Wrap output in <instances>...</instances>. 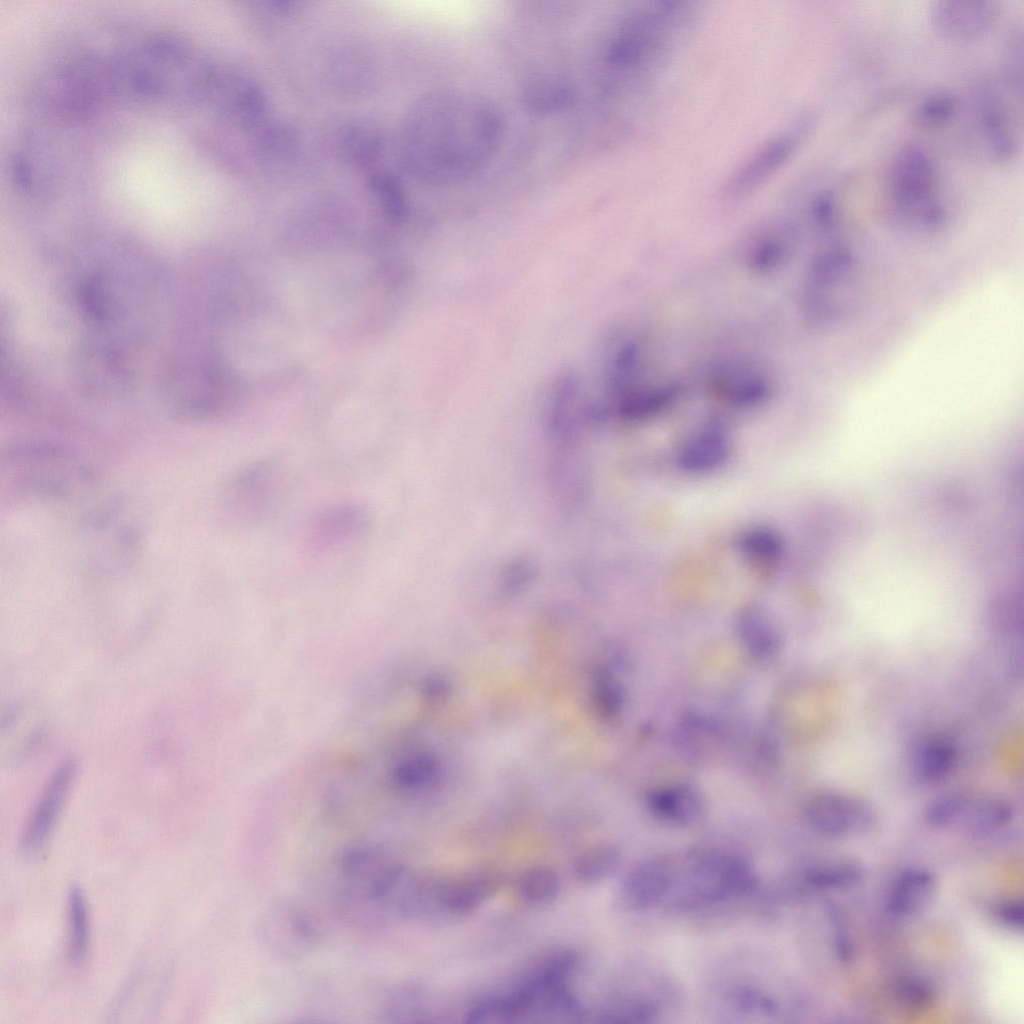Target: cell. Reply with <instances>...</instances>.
<instances>
[{"label": "cell", "instance_id": "obj_1", "mask_svg": "<svg viewBox=\"0 0 1024 1024\" xmlns=\"http://www.w3.org/2000/svg\"><path fill=\"white\" fill-rule=\"evenodd\" d=\"M501 133L500 114L485 98L460 90L431 92L405 118L402 158L428 184H459L486 166Z\"/></svg>", "mask_w": 1024, "mask_h": 1024}, {"label": "cell", "instance_id": "obj_2", "mask_svg": "<svg viewBox=\"0 0 1024 1024\" xmlns=\"http://www.w3.org/2000/svg\"><path fill=\"white\" fill-rule=\"evenodd\" d=\"M756 882L755 871L744 857L718 849H694L671 858L666 899L677 909H694L741 896Z\"/></svg>", "mask_w": 1024, "mask_h": 1024}, {"label": "cell", "instance_id": "obj_3", "mask_svg": "<svg viewBox=\"0 0 1024 1024\" xmlns=\"http://www.w3.org/2000/svg\"><path fill=\"white\" fill-rule=\"evenodd\" d=\"M8 486L37 496H67L85 485L90 471L67 444L22 440L9 444L1 457Z\"/></svg>", "mask_w": 1024, "mask_h": 1024}, {"label": "cell", "instance_id": "obj_4", "mask_svg": "<svg viewBox=\"0 0 1024 1024\" xmlns=\"http://www.w3.org/2000/svg\"><path fill=\"white\" fill-rule=\"evenodd\" d=\"M893 208L924 227L944 219L937 169L930 153L918 144L904 146L895 156L888 178Z\"/></svg>", "mask_w": 1024, "mask_h": 1024}, {"label": "cell", "instance_id": "obj_5", "mask_svg": "<svg viewBox=\"0 0 1024 1024\" xmlns=\"http://www.w3.org/2000/svg\"><path fill=\"white\" fill-rule=\"evenodd\" d=\"M257 937L271 954L282 959H298L311 952L318 942V929L307 911L289 899H277L259 914Z\"/></svg>", "mask_w": 1024, "mask_h": 1024}, {"label": "cell", "instance_id": "obj_6", "mask_svg": "<svg viewBox=\"0 0 1024 1024\" xmlns=\"http://www.w3.org/2000/svg\"><path fill=\"white\" fill-rule=\"evenodd\" d=\"M281 483L279 465L270 459L251 462L226 483L224 510L241 524H254L271 510Z\"/></svg>", "mask_w": 1024, "mask_h": 1024}, {"label": "cell", "instance_id": "obj_7", "mask_svg": "<svg viewBox=\"0 0 1024 1024\" xmlns=\"http://www.w3.org/2000/svg\"><path fill=\"white\" fill-rule=\"evenodd\" d=\"M805 817L816 833L834 839L867 833L878 822L877 812L869 802L838 792H821L811 797Z\"/></svg>", "mask_w": 1024, "mask_h": 1024}, {"label": "cell", "instance_id": "obj_8", "mask_svg": "<svg viewBox=\"0 0 1024 1024\" xmlns=\"http://www.w3.org/2000/svg\"><path fill=\"white\" fill-rule=\"evenodd\" d=\"M811 126L810 118H801L754 152L729 178L727 197L745 196L763 184L793 156Z\"/></svg>", "mask_w": 1024, "mask_h": 1024}, {"label": "cell", "instance_id": "obj_9", "mask_svg": "<svg viewBox=\"0 0 1024 1024\" xmlns=\"http://www.w3.org/2000/svg\"><path fill=\"white\" fill-rule=\"evenodd\" d=\"M999 5L994 1H936L930 8V21L943 38L955 42L975 41L988 34L998 20Z\"/></svg>", "mask_w": 1024, "mask_h": 1024}, {"label": "cell", "instance_id": "obj_10", "mask_svg": "<svg viewBox=\"0 0 1024 1024\" xmlns=\"http://www.w3.org/2000/svg\"><path fill=\"white\" fill-rule=\"evenodd\" d=\"M77 765L65 760L48 780L22 836V847L28 853L41 849L51 834L73 786Z\"/></svg>", "mask_w": 1024, "mask_h": 1024}, {"label": "cell", "instance_id": "obj_11", "mask_svg": "<svg viewBox=\"0 0 1024 1024\" xmlns=\"http://www.w3.org/2000/svg\"><path fill=\"white\" fill-rule=\"evenodd\" d=\"M974 106L976 129L986 151L997 161L1012 160L1018 150V141L999 91L990 85L980 87Z\"/></svg>", "mask_w": 1024, "mask_h": 1024}, {"label": "cell", "instance_id": "obj_12", "mask_svg": "<svg viewBox=\"0 0 1024 1024\" xmlns=\"http://www.w3.org/2000/svg\"><path fill=\"white\" fill-rule=\"evenodd\" d=\"M371 527L369 511L356 503H339L318 513L308 529V544L323 551L353 543Z\"/></svg>", "mask_w": 1024, "mask_h": 1024}, {"label": "cell", "instance_id": "obj_13", "mask_svg": "<svg viewBox=\"0 0 1024 1024\" xmlns=\"http://www.w3.org/2000/svg\"><path fill=\"white\" fill-rule=\"evenodd\" d=\"M670 885L671 858L650 857L627 873L620 888V899L629 910H646L666 899Z\"/></svg>", "mask_w": 1024, "mask_h": 1024}, {"label": "cell", "instance_id": "obj_14", "mask_svg": "<svg viewBox=\"0 0 1024 1024\" xmlns=\"http://www.w3.org/2000/svg\"><path fill=\"white\" fill-rule=\"evenodd\" d=\"M647 805L659 820L675 826H687L701 817L705 801L695 785L679 783L651 791L647 796Z\"/></svg>", "mask_w": 1024, "mask_h": 1024}, {"label": "cell", "instance_id": "obj_15", "mask_svg": "<svg viewBox=\"0 0 1024 1024\" xmlns=\"http://www.w3.org/2000/svg\"><path fill=\"white\" fill-rule=\"evenodd\" d=\"M937 889L935 875L925 868H909L895 879L888 894L889 910L897 916L910 917L924 911Z\"/></svg>", "mask_w": 1024, "mask_h": 1024}, {"label": "cell", "instance_id": "obj_16", "mask_svg": "<svg viewBox=\"0 0 1024 1024\" xmlns=\"http://www.w3.org/2000/svg\"><path fill=\"white\" fill-rule=\"evenodd\" d=\"M737 631L743 647L755 659L768 660L780 651L779 629L761 608H745L738 617Z\"/></svg>", "mask_w": 1024, "mask_h": 1024}, {"label": "cell", "instance_id": "obj_17", "mask_svg": "<svg viewBox=\"0 0 1024 1024\" xmlns=\"http://www.w3.org/2000/svg\"><path fill=\"white\" fill-rule=\"evenodd\" d=\"M494 888L489 876L474 875L437 887V907L449 913L464 914L476 909Z\"/></svg>", "mask_w": 1024, "mask_h": 1024}, {"label": "cell", "instance_id": "obj_18", "mask_svg": "<svg viewBox=\"0 0 1024 1024\" xmlns=\"http://www.w3.org/2000/svg\"><path fill=\"white\" fill-rule=\"evenodd\" d=\"M729 452L726 437L719 431L709 430L686 443L679 455V464L689 472H706L725 463Z\"/></svg>", "mask_w": 1024, "mask_h": 1024}, {"label": "cell", "instance_id": "obj_19", "mask_svg": "<svg viewBox=\"0 0 1024 1024\" xmlns=\"http://www.w3.org/2000/svg\"><path fill=\"white\" fill-rule=\"evenodd\" d=\"M44 720L41 711L37 707L26 704L12 709L3 721L1 732L7 733L2 736V742L8 741L5 747L16 749L15 758L23 757L33 748L38 739L41 738Z\"/></svg>", "mask_w": 1024, "mask_h": 1024}, {"label": "cell", "instance_id": "obj_20", "mask_svg": "<svg viewBox=\"0 0 1024 1024\" xmlns=\"http://www.w3.org/2000/svg\"><path fill=\"white\" fill-rule=\"evenodd\" d=\"M863 878V866L855 859L844 857L810 866L802 874L804 883L817 889H849Z\"/></svg>", "mask_w": 1024, "mask_h": 1024}, {"label": "cell", "instance_id": "obj_21", "mask_svg": "<svg viewBox=\"0 0 1024 1024\" xmlns=\"http://www.w3.org/2000/svg\"><path fill=\"white\" fill-rule=\"evenodd\" d=\"M957 760L954 746L943 739L924 742L915 754L914 769L917 777L928 785L944 781L953 770Z\"/></svg>", "mask_w": 1024, "mask_h": 1024}, {"label": "cell", "instance_id": "obj_22", "mask_svg": "<svg viewBox=\"0 0 1024 1024\" xmlns=\"http://www.w3.org/2000/svg\"><path fill=\"white\" fill-rule=\"evenodd\" d=\"M621 863V854L610 843H597L580 851L573 861L575 878L585 884H594L613 875Z\"/></svg>", "mask_w": 1024, "mask_h": 1024}, {"label": "cell", "instance_id": "obj_23", "mask_svg": "<svg viewBox=\"0 0 1024 1024\" xmlns=\"http://www.w3.org/2000/svg\"><path fill=\"white\" fill-rule=\"evenodd\" d=\"M338 136L340 152L353 163H369L381 151L382 141L378 131L364 122L344 124Z\"/></svg>", "mask_w": 1024, "mask_h": 1024}, {"label": "cell", "instance_id": "obj_24", "mask_svg": "<svg viewBox=\"0 0 1024 1024\" xmlns=\"http://www.w3.org/2000/svg\"><path fill=\"white\" fill-rule=\"evenodd\" d=\"M966 830L983 837L1007 825L1013 817L1012 806L1000 798H988L969 805L965 813Z\"/></svg>", "mask_w": 1024, "mask_h": 1024}, {"label": "cell", "instance_id": "obj_25", "mask_svg": "<svg viewBox=\"0 0 1024 1024\" xmlns=\"http://www.w3.org/2000/svg\"><path fill=\"white\" fill-rule=\"evenodd\" d=\"M69 927V955L72 962L80 964L86 958L89 945V918L85 896L78 886H73L67 901Z\"/></svg>", "mask_w": 1024, "mask_h": 1024}, {"label": "cell", "instance_id": "obj_26", "mask_svg": "<svg viewBox=\"0 0 1024 1024\" xmlns=\"http://www.w3.org/2000/svg\"><path fill=\"white\" fill-rule=\"evenodd\" d=\"M560 891L558 874L548 866H535L524 872L518 881V893L523 901L541 905L553 901Z\"/></svg>", "mask_w": 1024, "mask_h": 1024}, {"label": "cell", "instance_id": "obj_27", "mask_svg": "<svg viewBox=\"0 0 1024 1024\" xmlns=\"http://www.w3.org/2000/svg\"><path fill=\"white\" fill-rule=\"evenodd\" d=\"M656 1004L643 996L625 997L601 1013L603 1022L609 1023H647L658 1014Z\"/></svg>", "mask_w": 1024, "mask_h": 1024}, {"label": "cell", "instance_id": "obj_28", "mask_svg": "<svg viewBox=\"0 0 1024 1024\" xmlns=\"http://www.w3.org/2000/svg\"><path fill=\"white\" fill-rule=\"evenodd\" d=\"M713 732L714 728L708 721L691 715L678 726L674 741L685 756H702L713 738Z\"/></svg>", "mask_w": 1024, "mask_h": 1024}, {"label": "cell", "instance_id": "obj_29", "mask_svg": "<svg viewBox=\"0 0 1024 1024\" xmlns=\"http://www.w3.org/2000/svg\"><path fill=\"white\" fill-rule=\"evenodd\" d=\"M970 803L966 796L959 793L938 796L927 804L924 819L931 827H946L964 816Z\"/></svg>", "mask_w": 1024, "mask_h": 1024}, {"label": "cell", "instance_id": "obj_30", "mask_svg": "<svg viewBox=\"0 0 1024 1024\" xmlns=\"http://www.w3.org/2000/svg\"><path fill=\"white\" fill-rule=\"evenodd\" d=\"M371 192L384 210L396 219L405 213L406 202L400 182L391 174L375 173L369 180Z\"/></svg>", "mask_w": 1024, "mask_h": 1024}, {"label": "cell", "instance_id": "obj_31", "mask_svg": "<svg viewBox=\"0 0 1024 1024\" xmlns=\"http://www.w3.org/2000/svg\"><path fill=\"white\" fill-rule=\"evenodd\" d=\"M895 999L904 1010L920 1012L934 1005L936 995L927 981L912 977L899 981L895 989Z\"/></svg>", "mask_w": 1024, "mask_h": 1024}, {"label": "cell", "instance_id": "obj_32", "mask_svg": "<svg viewBox=\"0 0 1024 1024\" xmlns=\"http://www.w3.org/2000/svg\"><path fill=\"white\" fill-rule=\"evenodd\" d=\"M732 1003L750 1015L773 1016L778 1010L777 1001L768 992L752 985L737 986L732 992Z\"/></svg>", "mask_w": 1024, "mask_h": 1024}, {"label": "cell", "instance_id": "obj_33", "mask_svg": "<svg viewBox=\"0 0 1024 1024\" xmlns=\"http://www.w3.org/2000/svg\"><path fill=\"white\" fill-rule=\"evenodd\" d=\"M739 544L745 554L760 560L778 558L783 549L779 535L766 528L747 531Z\"/></svg>", "mask_w": 1024, "mask_h": 1024}, {"label": "cell", "instance_id": "obj_34", "mask_svg": "<svg viewBox=\"0 0 1024 1024\" xmlns=\"http://www.w3.org/2000/svg\"><path fill=\"white\" fill-rule=\"evenodd\" d=\"M957 111L956 98L948 93H935L919 105L917 119L924 125L937 126L946 123Z\"/></svg>", "mask_w": 1024, "mask_h": 1024}, {"label": "cell", "instance_id": "obj_35", "mask_svg": "<svg viewBox=\"0 0 1024 1024\" xmlns=\"http://www.w3.org/2000/svg\"><path fill=\"white\" fill-rule=\"evenodd\" d=\"M1022 29H1016L1010 36L1004 55L1005 77L1008 86L1021 95L1023 68Z\"/></svg>", "mask_w": 1024, "mask_h": 1024}, {"label": "cell", "instance_id": "obj_36", "mask_svg": "<svg viewBox=\"0 0 1024 1024\" xmlns=\"http://www.w3.org/2000/svg\"><path fill=\"white\" fill-rule=\"evenodd\" d=\"M996 919L1004 927L1013 931L1022 930L1024 909L1019 899L1005 900L995 909Z\"/></svg>", "mask_w": 1024, "mask_h": 1024}, {"label": "cell", "instance_id": "obj_37", "mask_svg": "<svg viewBox=\"0 0 1024 1024\" xmlns=\"http://www.w3.org/2000/svg\"><path fill=\"white\" fill-rule=\"evenodd\" d=\"M830 920L834 927V943L836 954L842 962H849L853 958V946L845 930L841 917L835 908L829 909Z\"/></svg>", "mask_w": 1024, "mask_h": 1024}, {"label": "cell", "instance_id": "obj_38", "mask_svg": "<svg viewBox=\"0 0 1024 1024\" xmlns=\"http://www.w3.org/2000/svg\"><path fill=\"white\" fill-rule=\"evenodd\" d=\"M600 699L603 709L608 715H615L622 707L623 693L619 684L610 678L602 681Z\"/></svg>", "mask_w": 1024, "mask_h": 1024}]
</instances>
